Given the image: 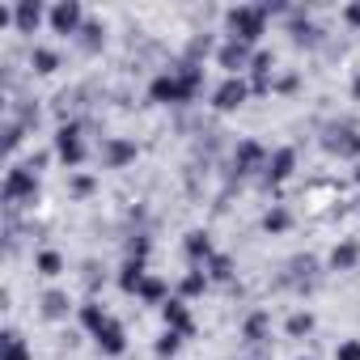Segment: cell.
I'll use <instances>...</instances> for the list:
<instances>
[{
    "mask_svg": "<svg viewBox=\"0 0 360 360\" xmlns=\"http://www.w3.org/2000/svg\"><path fill=\"white\" fill-rule=\"evenodd\" d=\"M225 30H229V39L255 47L259 34L267 30V5H238V9H229L225 13Z\"/></svg>",
    "mask_w": 360,
    "mask_h": 360,
    "instance_id": "3",
    "label": "cell"
},
{
    "mask_svg": "<svg viewBox=\"0 0 360 360\" xmlns=\"http://www.w3.org/2000/svg\"><path fill=\"white\" fill-rule=\"evenodd\" d=\"M314 330V314H292L288 318V335H309Z\"/></svg>",
    "mask_w": 360,
    "mask_h": 360,
    "instance_id": "27",
    "label": "cell"
},
{
    "mask_svg": "<svg viewBox=\"0 0 360 360\" xmlns=\"http://www.w3.org/2000/svg\"><path fill=\"white\" fill-rule=\"evenodd\" d=\"M356 178H360V169H356Z\"/></svg>",
    "mask_w": 360,
    "mask_h": 360,
    "instance_id": "32",
    "label": "cell"
},
{
    "mask_svg": "<svg viewBox=\"0 0 360 360\" xmlns=\"http://www.w3.org/2000/svg\"><path fill=\"white\" fill-rule=\"evenodd\" d=\"M144 280H148V267H144V263H136V259H127V263H123V271H119V288H123V292H136V297H140Z\"/></svg>",
    "mask_w": 360,
    "mask_h": 360,
    "instance_id": "16",
    "label": "cell"
},
{
    "mask_svg": "<svg viewBox=\"0 0 360 360\" xmlns=\"http://www.w3.org/2000/svg\"><path fill=\"white\" fill-rule=\"evenodd\" d=\"M43 18H47V9L39 5V0H22V5L13 9V26H18L22 34H34V30L43 26Z\"/></svg>",
    "mask_w": 360,
    "mask_h": 360,
    "instance_id": "9",
    "label": "cell"
},
{
    "mask_svg": "<svg viewBox=\"0 0 360 360\" xmlns=\"http://www.w3.org/2000/svg\"><path fill=\"white\" fill-rule=\"evenodd\" d=\"M233 165H238V174H250V169H259V165H263V144H255V140H242V144H238V153H233Z\"/></svg>",
    "mask_w": 360,
    "mask_h": 360,
    "instance_id": "15",
    "label": "cell"
},
{
    "mask_svg": "<svg viewBox=\"0 0 360 360\" xmlns=\"http://www.w3.org/2000/svg\"><path fill=\"white\" fill-rule=\"evenodd\" d=\"M352 94H356V98H360V72H356V85H352Z\"/></svg>",
    "mask_w": 360,
    "mask_h": 360,
    "instance_id": "31",
    "label": "cell"
},
{
    "mask_svg": "<svg viewBox=\"0 0 360 360\" xmlns=\"http://www.w3.org/2000/svg\"><path fill=\"white\" fill-rule=\"evenodd\" d=\"M140 297H144V301H153V305H165V301H169V297H165V280L148 276V280H144V288H140Z\"/></svg>",
    "mask_w": 360,
    "mask_h": 360,
    "instance_id": "20",
    "label": "cell"
},
{
    "mask_svg": "<svg viewBox=\"0 0 360 360\" xmlns=\"http://www.w3.org/2000/svg\"><path fill=\"white\" fill-rule=\"evenodd\" d=\"M326 148L339 153V157H360V136H356V127H330Z\"/></svg>",
    "mask_w": 360,
    "mask_h": 360,
    "instance_id": "10",
    "label": "cell"
},
{
    "mask_svg": "<svg viewBox=\"0 0 360 360\" xmlns=\"http://www.w3.org/2000/svg\"><path fill=\"white\" fill-rule=\"evenodd\" d=\"M343 18H347L352 26H360V5H347V9H343Z\"/></svg>",
    "mask_w": 360,
    "mask_h": 360,
    "instance_id": "30",
    "label": "cell"
},
{
    "mask_svg": "<svg viewBox=\"0 0 360 360\" xmlns=\"http://www.w3.org/2000/svg\"><path fill=\"white\" fill-rule=\"evenodd\" d=\"M34 195H39V174H34V165L9 169V178H5V204H22V200H34Z\"/></svg>",
    "mask_w": 360,
    "mask_h": 360,
    "instance_id": "4",
    "label": "cell"
},
{
    "mask_svg": "<svg viewBox=\"0 0 360 360\" xmlns=\"http://www.w3.org/2000/svg\"><path fill=\"white\" fill-rule=\"evenodd\" d=\"M263 335H267V314H255V318L246 322V339H250V343H263Z\"/></svg>",
    "mask_w": 360,
    "mask_h": 360,
    "instance_id": "26",
    "label": "cell"
},
{
    "mask_svg": "<svg viewBox=\"0 0 360 360\" xmlns=\"http://www.w3.org/2000/svg\"><path fill=\"white\" fill-rule=\"evenodd\" d=\"M5 360H30V347L18 330H5Z\"/></svg>",
    "mask_w": 360,
    "mask_h": 360,
    "instance_id": "19",
    "label": "cell"
},
{
    "mask_svg": "<svg viewBox=\"0 0 360 360\" xmlns=\"http://www.w3.org/2000/svg\"><path fill=\"white\" fill-rule=\"evenodd\" d=\"M217 60H221V68H229V77H238L242 68H250V60H255V56H250V47H246V43L229 39V43L217 51Z\"/></svg>",
    "mask_w": 360,
    "mask_h": 360,
    "instance_id": "8",
    "label": "cell"
},
{
    "mask_svg": "<svg viewBox=\"0 0 360 360\" xmlns=\"http://www.w3.org/2000/svg\"><path fill=\"white\" fill-rule=\"evenodd\" d=\"M81 322H85V330H94V339H98V347H106L110 356H119L123 347H127V335H123V326L102 309V305H81Z\"/></svg>",
    "mask_w": 360,
    "mask_h": 360,
    "instance_id": "2",
    "label": "cell"
},
{
    "mask_svg": "<svg viewBox=\"0 0 360 360\" xmlns=\"http://www.w3.org/2000/svg\"><path fill=\"white\" fill-rule=\"evenodd\" d=\"M246 94H250V89H246L242 77H225V81L217 85V94H212V106H217V110H238V106L246 102Z\"/></svg>",
    "mask_w": 360,
    "mask_h": 360,
    "instance_id": "6",
    "label": "cell"
},
{
    "mask_svg": "<svg viewBox=\"0 0 360 360\" xmlns=\"http://www.w3.org/2000/svg\"><path fill=\"white\" fill-rule=\"evenodd\" d=\"M43 314H47V318H64V314H68V297H64V292H47V297H43Z\"/></svg>",
    "mask_w": 360,
    "mask_h": 360,
    "instance_id": "22",
    "label": "cell"
},
{
    "mask_svg": "<svg viewBox=\"0 0 360 360\" xmlns=\"http://www.w3.org/2000/svg\"><path fill=\"white\" fill-rule=\"evenodd\" d=\"M56 153H60V161H64L68 169H77V165L85 161V144H81V127H77V123H64V127L56 131Z\"/></svg>",
    "mask_w": 360,
    "mask_h": 360,
    "instance_id": "5",
    "label": "cell"
},
{
    "mask_svg": "<svg viewBox=\"0 0 360 360\" xmlns=\"http://www.w3.org/2000/svg\"><path fill=\"white\" fill-rule=\"evenodd\" d=\"M204 288H208V276H204V271H191V276L183 280V292H187V297H195V292H204Z\"/></svg>",
    "mask_w": 360,
    "mask_h": 360,
    "instance_id": "28",
    "label": "cell"
},
{
    "mask_svg": "<svg viewBox=\"0 0 360 360\" xmlns=\"http://www.w3.org/2000/svg\"><path fill=\"white\" fill-rule=\"evenodd\" d=\"M30 64H34V72H56L60 68V56L51 47H34L30 51Z\"/></svg>",
    "mask_w": 360,
    "mask_h": 360,
    "instance_id": "18",
    "label": "cell"
},
{
    "mask_svg": "<svg viewBox=\"0 0 360 360\" xmlns=\"http://www.w3.org/2000/svg\"><path fill=\"white\" fill-rule=\"evenodd\" d=\"M288 221H292V217H288L284 208H271V212L263 217V229H267V233H284V229H288Z\"/></svg>",
    "mask_w": 360,
    "mask_h": 360,
    "instance_id": "23",
    "label": "cell"
},
{
    "mask_svg": "<svg viewBox=\"0 0 360 360\" xmlns=\"http://www.w3.org/2000/svg\"><path fill=\"white\" fill-rule=\"evenodd\" d=\"M102 161H106L110 169H119V165L136 161V144H131V140H106V144H102Z\"/></svg>",
    "mask_w": 360,
    "mask_h": 360,
    "instance_id": "14",
    "label": "cell"
},
{
    "mask_svg": "<svg viewBox=\"0 0 360 360\" xmlns=\"http://www.w3.org/2000/svg\"><path fill=\"white\" fill-rule=\"evenodd\" d=\"M178 347H183V335H178V330H165V335L157 339V347H153V352H157L161 360H169V356H174Z\"/></svg>",
    "mask_w": 360,
    "mask_h": 360,
    "instance_id": "21",
    "label": "cell"
},
{
    "mask_svg": "<svg viewBox=\"0 0 360 360\" xmlns=\"http://www.w3.org/2000/svg\"><path fill=\"white\" fill-rule=\"evenodd\" d=\"M305 360H309V356H305Z\"/></svg>",
    "mask_w": 360,
    "mask_h": 360,
    "instance_id": "33",
    "label": "cell"
},
{
    "mask_svg": "<svg viewBox=\"0 0 360 360\" xmlns=\"http://www.w3.org/2000/svg\"><path fill=\"white\" fill-rule=\"evenodd\" d=\"M81 22H85V13H81L77 0H60V5L51 9V30H56V34H77Z\"/></svg>",
    "mask_w": 360,
    "mask_h": 360,
    "instance_id": "7",
    "label": "cell"
},
{
    "mask_svg": "<svg viewBox=\"0 0 360 360\" xmlns=\"http://www.w3.org/2000/svg\"><path fill=\"white\" fill-rule=\"evenodd\" d=\"M200 68L195 64H183V68H169V72H161L153 85H148V94H153V102H165V106H178V102H191L195 98V89H200Z\"/></svg>",
    "mask_w": 360,
    "mask_h": 360,
    "instance_id": "1",
    "label": "cell"
},
{
    "mask_svg": "<svg viewBox=\"0 0 360 360\" xmlns=\"http://www.w3.org/2000/svg\"><path fill=\"white\" fill-rule=\"evenodd\" d=\"M292 165H297V153L292 148H276L267 157V183H284V178L292 174Z\"/></svg>",
    "mask_w": 360,
    "mask_h": 360,
    "instance_id": "12",
    "label": "cell"
},
{
    "mask_svg": "<svg viewBox=\"0 0 360 360\" xmlns=\"http://www.w3.org/2000/svg\"><path fill=\"white\" fill-rule=\"evenodd\" d=\"M233 276V263L225 259V255H217L212 263H208V280H229Z\"/></svg>",
    "mask_w": 360,
    "mask_h": 360,
    "instance_id": "25",
    "label": "cell"
},
{
    "mask_svg": "<svg viewBox=\"0 0 360 360\" xmlns=\"http://www.w3.org/2000/svg\"><path fill=\"white\" fill-rule=\"evenodd\" d=\"M161 318H165V330H178V335L191 330V309L183 301H165L161 305Z\"/></svg>",
    "mask_w": 360,
    "mask_h": 360,
    "instance_id": "13",
    "label": "cell"
},
{
    "mask_svg": "<svg viewBox=\"0 0 360 360\" xmlns=\"http://www.w3.org/2000/svg\"><path fill=\"white\" fill-rule=\"evenodd\" d=\"M356 259H360V246H356V242H343V246L330 250V267H335V271H352Z\"/></svg>",
    "mask_w": 360,
    "mask_h": 360,
    "instance_id": "17",
    "label": "cell"
},
{
    "mask_svg": "<svg viewBox=\"0 0 360 360\" xmlns=\"http://www.w3.org/2000/svg\"><path fill=\"white\" fill-rule=\"evenodd\" d=\"M183 246H187V259H191L195 267H200V263H212V259H217V250H212V238H208L204 229H191Z\"/></svg>",
    "mask_w": 360,
    "mask_h": 360,
    "instance_id": "11",
    "label": "cell"
},
{
    "mask_svg": "<svg viewBox=\"0 0 360 360\" xmlns=\"http://www.w3.org/2000/svg\"><path fill=\"white\" fill-rule=\"evenodd\" d=\"M335 360H360V343H356V339L339 343V347H335Z\"/></svg>",
    "mask_w": 360,
    "mask_h": 360,
    "instance_id": "29",
    "label": "cell"
},
{
    "mask_svg": "<svg viewBox=\"0 0 360 360\" xmlns=\"http://www.w3.org/2000/svg\"><path fill=\"white\" fill-rule=\"evenodd\" d=\"M39 271H43V276H60V271H64V255L43 250V255H39Z\"/></svg>",
    "mask_w": 360,
    "mask_h": 360,
    "instance_id": "24",
    "label": "cell"
}]
</instances>
